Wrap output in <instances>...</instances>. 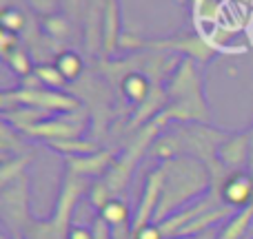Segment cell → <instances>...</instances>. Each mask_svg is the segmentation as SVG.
<instances>
[{
    "mask_svg": "<svg viewBox=\"0 0 253 239\" xmlns=\"http://www.w3.org/2000/svg\"><path fill=\"white\" fill-rule=\"evenodd\" d=\"M22 104L40 111H53V113H67V111L78 109V100L58 89H38V87H25L20 91H4L2 104Z\"/></svg>",
    "mask_w": 253,
    "mask_h": 239,
    "instance_id": "cell-2",
    "label": "cell"
},
{
    "mask_svg": "<svg viewBox=\"0 0 253 239\" xmlns=\"http://www.w3.org/2000/svg\"><path fill=\"white\" fill-rule=\"evenodd\" d=\"M162 188H165V166L151 171L147 182H144L142 200H140L133 224H131V233H133V235L153 222V215H156L158 206H160V200H162Z\"/></svg>",
    "mask_w": 253,
    "mask_h": 239,
    "instance_id": "cell-4",
    "label": "cell"
},
{
    "mask_svg": "<svg viewBox=\"0 0 253 239\" xmlns=\"http://www.w3.org/2000/svg\"><path fill=\"white\" fill-rule=\"evenodd\" d=\"M118 25H120L118 0H109L107 2V11H105V49L107 51H114V47L120 42Z\"/></svg>",
    "mask_w": 253,
    "mask_h": 239,
    "instance_id": "cell-10",
    "label": "cell"
},
{
    "mask_svg": "<svg viewBox=\"0 0 253 239\" xmlns=\"http://www.w3.org/2000/svg\"><path fill=\"white\" fill-rule=\"evenodd\" d=\"M67 239H93L91 228H87V226H71L69 233H67Z\"/></svg>",
    "mask_w": 253,
    "mask_h": 239,
    "instance_id": "cell-22",
    "label": "cell"
},
{
    "mask_svg": "<svg viewBox=\"0 0 253 239\" xmlns=\"http://www.w3.org/2000/svg\"><path fill=\"white\" fill-rule=\"evenodd\" d=\"M49 146L65 153L67 157H80V155H91V153H96V144L89 142V139H80V137L56 139V142H49Z\"/></svg>",
    "mask_w": 253,
    "mask_h": 239,
    "instance_id": "cell-11",
    "label": "cell"
},
{
    "mask_svg": "<svg viewBox=\"0 0 253 239\" xmlns=\"http://www.w3.org/2000/svg\"><path fill=\"white\" fill-rule=\"evenodd\" d=\"M220 197L229 208H247L249 204H253V175L245 171L227 175L220 186Z\"/></svg>",
    "mask_w": 253,
    "mask_h": 239,
    "instance_id": "cell-6",
    "label": "cell"
},
{
    "mask_svg": "<svg viewBox=\"0 0 253 239\" xmlns=\"http://www.w3.org/2000/svg\"><path fill=\"white\" fill-rule=\"evenodd\" d=\"M251 133V144H249V173L253 175V129L249 131Z\"/></svg>",
    "mask_w": 253,
    "mask_h": 239,
    "instance_id": "cell-23",
    "label": "cell"
},
{
    "mask_svg": "<svg viewBox=\"0 0 253 239\" xmlns=\"http://www.w3.org/2000/svg\"><path fill=\"white\" fill-rule=\"evenodd\" d=\"M91 235H93V239H114V228L98 215L91 222Z\"/></svg>",
    "mask_w": 253,
    "mask_h": 239,
    "instance_id": "cell-19",
    "label": "cell"
},
{
    "mask_svg": "<svg viewBox=\"0 0 253 239\" xmlns=\"http://www.w3.org/2000/svg\"><path fill=\"white\" fill-rule=\"evenodd\" d=\"M4 60L9 62V67L13 69V73L20 75V78H29L31 73V58L29 53L25 51V49H16V51H11Z\"/></svg>",
    "mask_w": 253,
    "mask_h": 239,
    "instance_id": "cell-15",
    "label": "cell"
},
{
    "mask_svg": "<svg viewBox=\"0 0 253 239\" xmlns=\"http://www.w3.org/2000/svg\"><path fill=\"white\" fill-rule=\"evenodd\" d=\"M123 91L131 102H144L149 98V80L142 73H129L123 80Z\"/></svg>",
    "mask_w": 253,
    "mask_h": 239,
    "instance_id": "cell-12",
    "label": "cell"
},
{
    "mask_svg": "<svg viewBox=\"0 0 253 239\" xmlns=\"http://www.w3.org/2000/svg\"><path fill=\"white\" fill-rule=\"evenodd\" d=\"M249 144H251V133H240L227 137L218 148V160L227 169H242L249 164Z\"/></svg>",
    "mask_w": 253,
    "mask_h": 239,
    "instance_id": "cell-7",
    "label": "cell"
},
{
    "mask_svg": "<svg viewBox=\"0 0 253 239\" xmlns=\"http://www.w3.org/2000/svg\"><path fill=\"white\" fill-rule=\"evenodd\" d=\"M29 162V157L22 155V157H16V160H7L2 164V169H0V186H4V184L13 182V179H18L22 173V169H25V164Z\"/></svg>",
    "mask_w": 253,
    "mask_h": 239,
    "instance_id": "cell-16",
    "label": "cell"
},
{
    "mask_svg": "<svg viewBox=\"0 0 253 239\" xmlns=\"http://www.w3.org/2000/svg\"><path fill=\"white\" fill-rule=\"evenodd\" d=\"M2 239H7V235H4V237H2Z\"/></svg>",
    "mask_w": 253,
    "mask_h": 239,
    "instance_id": "cell-25",
    "label": "cell"
},
{
    "mask_svg": "<svg viewBox=\"0 0 253 239\" xmlns=\"http://www.w3.org/2000/svg\"><path fill=\"white\" fill-rule=\"evenodd\" d=\"M114 162V151H100L91 153V155H80V157H67V169L69 173L78 175V177H98L105 173V169Z\"/></svg>",
    "mask_w": 253,
    "mask_h": 239,
    "instance_id": "cell-8",
    "label": "cell"
},
{
    "mask_svg": "<svg viewBox=\"0 0 253 239\" xmlns=\"http://www.w3.org/2000/svg\"><path fill=\"white\" fill-rule=\"evenodd\" d=\"M84 122L80 118H56V120H44L36 126H29L22 133L29 137H42L47 142H56V139H74L83 133Z\"/></svg>",
    "mask_w": 253,
    "mask_h": 239,
    "instance_id": "cell-5",
    "label": "cell"
},
{
    "mask_svg": "<svg viewBox=\"0 0 253 239\" xmlns=\"http://www.w3.org/2000/svg\"><path fill=\"white\" fill-rule=\"evenodd\" d=\"M11 239H25V235H20V233H13Z\"/></svg>",
    "mask_w": 253,
    "mask_h": 239,
    "instance_id": "cell-24",
    "label": "cell"
},
{
    "mask_svg": "<svg viewBox=\"0 0 253 239\" xmlns=\"http://www.w3.org/2000/svg\"><path fill=\"white\" fill-rule=\"evenodd\" d=\"M251 222H253V204H249L247 208H242L236 217L229 219V224L222 228L218 239H242L247 235V231H249Z\"/></svg>",
    "mask_w": 253,
    "mask_h": 239,
    "instance_id": "cell-9",
    "label": "cell"
},
{
    "mask_svg": "<svg viewBox=\"0 0 253 239\" xmlns=\"http://www.w3.org/2000/svg\"><path fill=\"white\" fill-rule=\"evenodd\" d=\"M0 22H2V31L18 35V31H22V27H25V13L18 7H4L0 13Z\"/></svg>",
    "mask_w": 253,
    "mask_h": 239,
    "instance_id": "cell-14",
    "label": "cell"
},
{
    "mask_svg": "<svg viewBox=\"0 0 253 239\" xmlns=\"http://www.w3.org/2000/svg\"><path fill=\"white\" fill-rule=\"evenodd\" d=\"M162 166H165V188H162L160 206L153 215V224L158 226L173 217L180 206L191 202L193 197H200L209 188V173L202 162L193 157H178L165 162Z\"/></svg>",
    "mask_w": 253,
    "mask_h": 239,
    "instance_id": "cell-1",
    "label": "cell"
},
{
    "mask_svg": "<svg viewBox=\"0 0 253 239\" xmlns=\"http://www.w3.org/2000/svg\"><path fill=\"white\" fill-rule=\"evenodd\" d=\"M56 69L60 71L65 80H76L83 73V58L76 51H62L56 58Z\"/></svg>",
    "mask_w": 253,
    "mask_h": 239,
    "instance_id": "cell-13",
    "label": "cell"
},
{
    "mask_svg": "<svg viewBox=\"0 0 253 239\" xmlns=\"http://www.w3.org/2000/svg\"><path fill=\"white\" fill-rule=\"evenodd\" d=\"M34 73H36V78L42 84H47V87L58 89L65 84V78H62V73L56 69V65H38L34 69Z\"/></svg>",
    "mask_w": 253,
    "mask_h": 239,
    "instance_id": "cell-17",
    "label": "cell"
},
{
    "mask_svg": "<svg viewBox=\"0 0 253 239\" xmlns=\"http://www.w3.org/2000/svg\"><path fill=\"white\" fill-rule=\"evenodd\" d=\"M131 239H165V235H162L160 226L158 224H149V226H144L142 231H138Z\"/></svg>",
    "mask_w": 253,
    "mask_h": 239,
    "instance_id": "cell-21",
    "label": "cell"
},
{
    "mask_svg": "<svg viewBox=\"0 0 253 239\" xmlns=\"http://www.w3.org/2000/svg\"><path fill=\"white\" fill-rule=\"evenodd\" d=\"M18 49V35L16 34H9V31H2L0 34V51H2V56L7 58L11 51H16Z\"/></svg>",
    "mask_w": 253,
    "mask_h": 239,
    "instance_id": "cell-20",
    "label": "cell"
},
{
    "mask_svg": "<svg viewBox=\"0 0 253 239\" xmlns=\"http://www.w3.org/2000/svg\"><path fill=\"white\" fill-rule=\"evenodd\" d=\"M44 29H47L51 35L65 38V35L69 34V22H67L62 16H49L47 20H44Z\"/></svg>",
    "mask_w": 253,
    "mask_h": 239,
    "instance_id": "cell-18",
    "label": "cell"
},
{
    "mask_svg": "<svg viewBox=\"0 0 253 239\" xmlns=\"http://www.w3.org/2000/svg\"><path fill=\"white\" fill-rule=\"evenodd\" d=\"M0 208H2V219L11 231L22 228L27 224V177L20 175L18 179L4 184L0 193Z\"/></svg>",
    "mask_w": 253,
    "mask_h": 239,
    "instance_id": "cell-3",
    "label": "cell"
}]
</instances>
